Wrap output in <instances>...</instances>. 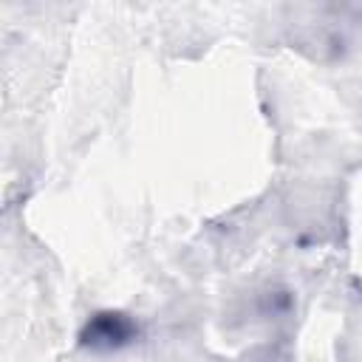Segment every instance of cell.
I'll use <instances>...</instances> for the list:
<instances>
[{
  "label": "cell",
  "instance_id": "6da1fadb",
  "mask_svg": "<svg viewBox=\"0 0 362 362\" xmlns=\"http://www.w3.org/2000/svg\"><path fill=\"white\" fill-rule=\"evenodd\" d=\"M85 337H88V342L93 348H116V345H122V342H127L133 337V325L122 314H99L88 325Z\"/></svg>",
  "mask_w": 362,
  "mask_h": 362
}]
</instances>
